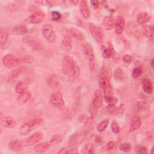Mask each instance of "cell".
<instances>
[{"label": "cell", "mask_w": 154, "mask_h": 154, "mask_svg": "<svg viewBox=\"0 0 154 154\" xmlns=\"http://www.w3.org/2000/svg\"><path fill=\"white\" fill-rule=\"evenodd\" d=\"M142 86L144 91L147 94H150L153 91V83L152 80L149 78H145L142 81Z\"/></svg>", "instance_id": "cell-18"}, {"label": "cell", "mask_w": 154, "mask_h": 154, "mask_svg": "<svg viewBox=\"0 0 154 154\" xmlns=\"http://www.w3.org/2000/svg\"><path fill=\"white\" fill-rule=\"evenodd\" d=\"M141 121L140 118L138 116L134 117L131 120L129 131L132 132V131H136L141 126Z\"/></svg>", "instance_id": "cell-21"}, {"label": "cell", "mask_w": 154, "mask_h": 154, "mask_svg": "<svg viewBox=\"0 0 154 154\" xmlns=\"http://www.w3.org/2000/svg\"><path fill=\"white\" fill-rule=\"evenodd\" d=\"M134 150L138 154H147L148 153V150L146 147L140 145L136 146L134 148Z\"/></svg>", "instance_id": "cell-36"}, {"label": "cell", "mask_w": 154, "mask_h": 154, "mask_svg": "<svg viewBox=\"0 0 154 154\" xmlns=\"http://www.w3.org/2000/svg\"><path fill=\"white\" fill-rule=\"evenodd\" d=\"M63 137L61 135H54L53 137H52L50 140H51V141L53 143V144L55 146V145L60 143L63 140Z\"/></svg>", "instance_id": "cell-39"}, {"label": "cell", "mask_w": 154, "mask_h": 154, "mask_svg": "<svg viewBox=\"0 0 154 154\" xmlns=\"http://www.w3.org/2000/svg\"><path fill=\"white\" fill-rule=\"evenodd\" d=\"M114 76L116 80L121 81L124 78V72L121 68L119 67L114 71Z\"/></svg>", "instance_id": "cell-34"}, {"label": "cell", "mask_w": 154, "mask_h": 154, "mask_svg": "<svg viewBox=\"0 0 154 154\" xmlns=\"http://www.w3.org/2000/svg\"><path fill=\"white\" fill-rule=\"evenodd\" d=\"M12 31L16 35H25L28 32V29L23 25H17L13 28Z\"/></svg>", "instance_id": "cell-22"}, {"label": "cell", "mask_w": 154, "mask_h": 154, "mask_svg": "<svg viewBox=\"0 0 154 154\" xmlns=\"http://www.w3.org/2000/svg\"><path fill=\"white\" fill-rule=\"evenodd\" d=\"M22 61L11 54H7L2 58L3 64L8 68H12L18 66L20 64Z\"/></svg>", "instance_id": "cell-8"}, {"label": "cell", "mask_w": 154, "mask_h": 154, "mask_svg": "<svg viewBox=\"0 0 154 154\" xmlns=\"http://www.w3.org/2000/svg\"><path fill=\"white\" fill-rule=\"evenodd\" d=\"M70 2H71L72 4H73L74 5H76L79 2V1H70Z\"/></svg>", "instance_id": "cell-50"}, {"label": "cell", "mask_w": 154, "mask_h": 154, "mask_svg": "<svg viewBox=\"0 0 154 154\" xmlns=\"http://www.w3.org/2000/svg\"><path fill=\"white\" fill-rule=\"evenodd\" d=\"M137 108L138 111L143 114H148L150 112V107L145 101H140L137 103Z\"/></svg>", "instance_id": "cell-23"}, {"label": "cell", "mask_w": 154, "mask_h": 154, "mask_svg": "<svg viewBox=\"0 0 154 154\" xmlns=\"http://www.w3.org/2000/svg\"><path fill=\"white\" fill-rule=\"evenodd\" d=\"M95 149H94V145L90 143H87V144H85L83 148L82 149L81 153H88V154H93L94 153Z\"/></svg>", "instance_id": "cell-28"}, {"label": "cell", "mask_w": 154, "mask_h": 154, "mask_svg": "<svg viewBox=\"0 0 154 154\" xmlns=\"http://www.w3.org/2000/svg\"><path fill=\"white\" fill-rule=\"evenodd\" d=\"M154 28L152 25H146L144 28V33L146 37L149 39H153V38Z\"/></svg>", "instance_id": "cell-31"}, {"label": "cell", "mask_w": 154, "mask_h": 154, "mask_svg": "<svg viewBox=\"0 0 154 154\" xmlns=\"http://www.w3.org/2000/svg\"><path fill=\"white\" fill-rule=\"evenodd\" d=\"M102 23L106 30H111L114 27L115 20L112 16H106L103 18Z\"/></svg>", "instance_id": "cell-20"}, {"label": "cell", "mask_w": 154, "mask_h": 154, "mask_svg": "<svg viewBox=\"0 0 154 154\" xmlns=\"http://www.w3.org/2000/svg\"><path fill=\"white\" fill-rule=\"evenodd\" d=\"M27 88H28L27 85L25 82L19 81V82L17 83L15 87V90L17 93L20 94L27 91Z\"/></svg>", "instance_id": "cell-29"}, {"label": "cell", "mask_w": 154, "mask_h": 154, "mask_svg": "<svg viewBox=\"0 0 154 154\" xmlns=\"http://www.w3.org/2000/svg\"><path fill=\"white\" fill-rule=\"evenodd\" d=\"M90 3L91 4V6L93 7V8L94 9H96L99 7V2L98 1H96V0H91L90 1Z\"/></svg>", "instance_id": "cell-45"}, {"label": "cell", "mask_w": 154, "mask_h": 154, "mask_svg": "<svg viewBox=\"0 0 154 154\" xmlns=\"http://www.w3.org/2000/svg\"><path fill=\"white\" fill-rule=\"evenodd\" d=\"M112 51L111 49L103 46L102 48V55L105 58H109L112 55Z\"/></svg>", "instance_id": "cell-38"}, {"label": "cell", "mask_w": 154, "mask_h": 154, "mask_svg": "<svg viewBox=\"0 0 154 154\" xmlns=\"http://www.w3.org/2000/svg\"><path fill=\"white\" fill-rule=\"evenodd\" d=\"M43 123V120L40 118L34 119L28 122L24 123L20 128V133L22 135H26L34 129L40 126Z\"/></svg>", "instance_id": "cell-3"}, {"label": "cell", "mask_w": 154, "mask_h": 154, "mask_svg": "<svg viewBox=\"0 0 154 154\" xmlns=\"http://www.w3.org/2000/svg\"><path fill=\"white\" fill-rule=\"evenodd\" d=\"M143 73V69L141 67H137L134 69L132 71V76L135 78H138Z\"/></svg>", "instance_id": "cell-40"}, {"label": "cell", "mask_w": 154, "mask_h": 154, "mask_svg": "<svg viewBox=\"0 0 154 154\" xmlns=\"http://www.w3.org/2000/svg\"><path fill=\"white\" fill-rule=\"evenodd\" d=\"M109 123L108 119H104L100 122L97 126V130L98 132H102L108 126Z\"/></svg>", "instance_id": "cell-33"}, {"label": "cell", "mask_w": 154, "mask_h": 154, "mask_svg": "<svg viewBox=\"0 0 154 154\" xmlns=\"http://www.w3.org/2000/svg\"><path fill=\"white\" fill-rule=\"evenodd\" d=\"M8 32L3 28L1 27L0 29V43L1 47H2L5 44L8 38Z\"/></svg>", "instance_id": "cell-30"}, {"label": "cell", "mask_w": 154, "mask_h": 154, "mask_svg": "<svg viewBox=\"0 0 154 154\" xmlns=\"http://www.w3.org/2000/svg\"><path fill=\"white\" fill-rule=\"evenodd\" d=\"M31 96V94L30 92L27 90L22 93L19 94V95L17 97V101L20 104H24L30 99Z\"/></svg>", "instance_id": "cell-24"}, {"label": "cell", "mask_w": 154, "mask_h": 154, "mask_svg": "<svg viewBox=\"0 0 154 154\" xmlns=\"http://www.w3.org/2000/svg\"><path fill=\"white\" fill-rule=\"evenodd\" d=\"M23 42L34 50L38 51L42 49V46L41 43L37 40L31 36L25 37L23 39Z\"/></svg>", "instance_id": "cell-11"}, {"label": "cell", "mask_w": 154, "mask_h": 154, "mask_svg": "<svg viewBox=\"0 0 154 154\" xmlns=\"http://www.w3.org/2000/svg\"><path fill=\"white\" fill-rule=\"evenodd\" d=\"M62 44L64 49L70 51L72 49V38L69 34H67L64 36Z\"/></svg>", "instance_id": "cell-25"}, {"label": "cell", "mask_w": 154, "mask_h": 154, "mask_svg": "<svg viewBox=\"0 0 154 154\" xmlns=\"http://www.w3.org/2000/svg\"><path fill=\"white\" fill-rule=\"evenodd\" d=\"M51 16V17H52V20H59L61 18V14L59 12L56 11H52Z\"/></svg>", "instance_id": "cell-42"}, {"label": "cell", "mask_w": 154, "mask_h": 154, "mask_svg": "<svg viewBox=\"0 0 154 154\" xmlns=\"http://www.w3.org/2000/svg\"><path fill=\"white\" fill-rule=\"evenodd\" d=\"M111 129L113 133L117 134L120 132V128L119 124L116 122H112L111 123Z\"/></svg>", "instance_id": "cell-41"}, {"label": "cell", "mask_w": 154, "mask_h": 154, "mask_svg": "<svg viewBox=\"0 0 154 154\" xmlns=\"http://www.w3.org/2000/svg\"><path fill=\"white\" fill-rule=\"evenodd\" d=\"M125 19L122 16H119L116 19V20L115 21V32L117 34H120L123 32L125 29Z\"/></svg>", "instance_id": "cell-16"}, {"label": "cell", "mask_w": 154, "mask_h": 154, "mask_svg": "<svg viewBox=\"0 0 154 154\" xmlns=\"http://www.w3.org/2000/svg\"><path fill=\"white\" fill-rule=\"evenodd\" d=\"M105 100H106V102L108 103L109 105H111V106H115V105L117 104V103L118 102L117 99L112 96H105Z\"/></svg>", "instance_id": "cell-35"}, {"label": "cell", "mask_w": 154, "mask_h": 154, "mask_svg": "<svg viewBox=\"0 0 154 154\" xmlns=\"http://www.w3.org/2000/svg\"><path fill=\"white\" fill-rule=\"evenodd\" d=\"M45 13L42 11H38L31 14L26 19V21L31 23L37 24L41 23L45 18Z\"/></svg>", "instance_id": "cell-12"}, {"label": "cell", "mask_w": 154, "mask_h": 154, "mask_svg": "<svg viewBox=\"0 0 154 154\" xmlns=\"http://www.w3.org/2000/svg\"><path fill=\"white\" fill-rule=\"evenodd\" d=\"M48 84L51 87H56L58 84V81L57 76L54 75H52L49 76L48 78Z\"/></svg>", "instance_id": "cell-32"}, {"label": "cell", "mask_w": 154, "mask_h": 154, "mask_svg": "<svg viewBox=\"0 0 154 154\" xmlns=\"http://www.w3.org/2000/svg\"><path fill=\"white\" fill-rule=\"evenodd\" d=\"M85 115L84 114H82V115H81L79 117V118H78V120H79V122H81V121H82V120H84V119H85Z\"/></svg>", "instance_id": "cell-49"}, {"label": "cell", "mask_w": 154, "mask_h": 154, "mask_svg": "<svg viewBox=\"0 0 154 154\" xmlns=\"http://www.w3.org/2000/svg\"><path fill=\"white\" fill-rule=\"evenodd\" d=\"M69 150V149L67 147H64L58 152V153H67Z\"/></svg>", "instance_id": "cell-47"}, {"label": "cell", "mask_w": 154, "mask_h": 154, "mask_svg": "<svg viewBox=\"0 0 154 154\" xmlns=\"http://www.w3.org/2000/svg\"><path fill=\"white\" fill-rule=\"evenodd\" d=\"M23 61L28 64H31L33 61V58L31 55H26L23 57Z\"/></svg>", "instance_id": "cell-43"}, {"label": "cell", "mask_w": 154, "mask_h": 154, "mask_svg": "<svg viewBox=\"0 0 154 154\" xmlns=\"http://www.w3.org/2000/svg\"><path fill=\"white\" fill-rule=\"evenodd\" d=\"M99 84L102 89L105 96L112 95V88L110 83L108 72L105 67H102L100 70L99 78Z\"/></svg>", "instance_id": "cell-2"}, {"label": "cell", "mask_w": 154, "mask_h": 154, "mask_svg": "<svg viewBox=\"0 0 154 154\" xmlns=\"http://www.w3.org/2000/svg\"><path fill=\"white\" fill-rule=\"evenodd\" d=\"M1 124L5 128H13L15 126L16 123L13 118L9 116H1Z\"/></svg>", "instance_id": "cell-19"}, {"label": "cell", "mask_w": 154, "mask_h": 154, "mask_svg": "<svg viewBox=\"0 0 154 154\" xmlns=\"http://www.w3.org/2000/svg\"><path fill=\"white\" fill-rule=\"evenodd\" d=\"M62 70L64 74L70 79L74 80L80 75V69L75 60L69 55H66L62 60Z\"/></svg>", "instance_id": "cell-1"}, {"label": "cell", "mask_w": 154, "mask_h": 154, "mask_svg": "<svg viewBox=\"0 0 154 154\" xmlns=\"http://www.w3.org/2000/svg\"><path fill=\"white\" fill-rule=\"evenodd\" d=\"M150 64H151V67H152V68L153 69V59L151 60Z\"/></svg>", "instance_id": "cell-51"}, {"label": "cell", "mask_w": 154, "mask_h": 154, "mask_svg": "<svg viewBox=\"0 0 154 154\" xmlns=\"http://www.w3.org/2000/svg\"><path fill=\"white\" fill-rule=\"evenodd\" d=\"M42 32L44 37L50 43H54L56 40V35L52 26L48 23L44 25L42 28Z\"/></svg>", "instance_id": "cell-7"}, {"label": "cell", "mask_w": 154, "mask_h": 154, "mask_svg": "<svg viewBox=\"0 0 154 154\" xmlns=\"http://www.w3.org/2000/svg\"><path fill=\"white\" fill-rule=\"evenodd\" d=\"M88 26L90 33L94 40L99 43H102L104 38V31L103 29L93 23H90Z\"/></svg>", "instance_id": "cell-4"}, {"label": "cell", "mask_w": 154, "mask_h": 154, "mask_svg": "<svg viewBox=\"0 0 154 154\" xmlns=\"http://www.w3.org/2000/svg\"><path fill=\"white\" fill-rule=\"evenodd\" d=\"M24 142L23 140H16L13 141H11L8 143L9 148L14 151L19 152L21 151L24 147Z\"/></svg>", "instance_id": "cell-17"}, {"label": "cell", "mask_w": 154, "mask_h": 154, "mask_svg": "<svg viewBox=\"0 0 154 154\" xmlns=\"http://www.w3.org/2000/svg\"><path fill=\"white\" fill-rule=\"evenodd\" d=\"M123 61L126 64H130L132 62V57L129 55H126L123 58Z\"/></svg>", "instance_id": "cell-44"}, {"label": "cell", "mask_w": 154, "mask_h": 154, "mask_svg": "<svg viewBox=\"0 0 154 154\" xmlns=\"http://www.w3.org/2000/svg\"><path fill=\"white\" fill-rule=\"evenodd\" d=\"M119 149L123 152H129L131 150V145L129 143H123L120 144Z\"/></svg>", "instance_id": "cell-37"}, {"label": "cell", "mask_w": 154, "mask_h": 154, "mask_svg": "<svg viewBox=\"0 0 154 154\" xmlns=\"http://www.w3.org/2000/svg\"><path fill=\"white\" fill-rule=\"evenodd\" d=\"M54 146V144L51 141V140H49V141L41 143H39V144L35 145L34 147V149L37 153H43V152L47 151L48 149H49Z\"/></svg>", "instance_id": "cell-14"}, {"label": "cell", "mask_w": 154, "mask_h": 154, "mask_svg": "<svg viewBox=\"0 0 154 154\" xmlns=\"http://www.w3.org/2000/svg\"><path fill=\"white\" fill-rule=\"evenodd\" d=\"M24 71H25V68L23 67H19L14 69L11 72L10 75L8 77V79H7L8 83L11 84L15 82L18 76L22 73H23Z\"/></svg>", "instance_id": "cell-13"}, {"label": "cell", "mask_w": 154, "mask_h": 154, "mask_svg": "<svg viewBox=\"0 0 154 154\" xmlns=\"http://www.w3.org/2000/svg\"><path fill=\"white\" fill-rule=\"evenodd\" d=\"M79 10L81 14L85 19H87L90 17V10L88 5V3L85 0H82L79 2Z\"/></svg>", "instance_id": "cell-15"}, {"label": "cell", "mask_w": 154, "mask_h": 154, "mask_svg": "<svg viewBox=\"0 0 154 154\" xmlns=\"http://www.w3.org/2000/svg\"><path fill=\"white\" fill-rule=\"evenodd\" d=\"M149 19L150 16L146 12H141L138 15L137 20L140 24H144L149 20Z\"/></svg>", "instance_id": "cell-27"}, {"label": "cell", "mask_w": 154, "mask_h": 154, "mask_svg": "<svg viewBox=\"0 0 154 154\" xmlns=\"http://www.w3.org/2000/svg\"><path fill=\"white\" fill-rule=\"evenodd\" d=\"M49 102L52 105L60 109H63L64 108L65 105L63 96L61 93L59 91H57L51 94Z\"/></svg>", "instance_id": "cell-6"}, {"label": "cell", "mask_w": 154, "mask_h": 154, "mask_svg": "<svg viewBox=\"0 0 154 154\" xmlns=\"http://www.w3.org/2000/svg\"><path fill=\"white\" fill-rule=\"evenodd\" d=\"M83 48L85 56L88 60V65L91 71H93L94 69V55L93 49L92 46L89 43H85L83 45Z\"/></svg>", "instance_id": "cell-5"}, {"label": "cell", "mask_w": 154, "mask_h": 154, "mask_svg": "<svg viewBox=\"0 0 154 154\" xmlns=\"http://www.w3.org/2000/svg\"><path fill=\"white\" fill-rule=\"evenodd\" d=\"M69 31L71 34V35L75 37L76 39L78 40H82L84 38V36L83 34V32L81 31L79 29L75 28V27H71L69 29Z\"/></svg>", "instance_id": "cell-26"}, {"label": "cell", "mask_w": 154, "mask_h": 154, "mask_svg": "<svg viewBox=\"0 0 154 154\" xmlns=\"http://www.w3.org/2000/svg\"><path fill=\"white\" fill-rule=\"evenodd\" d=\"M114 146H115V142L113 141H111L107 143V144L106 146V149L108 150H111L114 147Z\"/></svg>", "instance_id": "cell-46"}, {"label": "cell", "mask_w": 154, "mask_h": 154, "mask_svg": "<svg viewBox=\"0 0 154 154\" xmlns=\"http://www.w3.org/2000/svg\"><path fill=\"white\" fill-rule=\"evenodd\" d=\"M67 153H78V150L76 149H69V150L68 151Z\"/></svg>", "instance_id": "cell-48"}, {"label": "cell", "mask_w": 154, "mask_h": 154, "mask_svg": "<svg viewBox=\"0 0 154 154\" xmlns=\"http://www.w3.org/2000/svg\"><path fill=\"white\" fill-rule=\"evenodd\" d=\"M43 137V134L41 132H35L25 140H23L24 146H29L35 144L41 141Z\"/></svg>", "instance_id": "cell-9"}, {"label": "cell", "mask_w": 154, "mask_h": 154, "mask_svg": "<svg viewBox=\"0 0 154 154\" xmlns=\"http://www.w3.org/2000/svg\"><path fill=\"white\" fill-rule=\"evenodd\" d=\"M103 97L102 94L100 90H96L93 94V97L92 99V103L91 106L94 108L98 109L102 105Z\"/></svg>", "instance_id": "cell-10"}]
</instances>
